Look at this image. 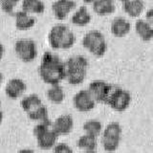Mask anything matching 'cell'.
<instances>
[{"instance_id": "1", "label": "cell", "mask_w": 153, "mask_h": 153, "mask_svg": "<svg viewBox=\"0 0 153 153\" xmlns=\"http://www.w3.org/2000/svg\"><path fill=\"white\" fill-rule=\"evenodd\" d=\"M38 73L45 83L49 85L59 84L65 79V62L54 53L45 52L42 56Z\"/></svg>"}, {"instance_id": "2", "label": "cell", "mask_w": 153, "mask_h": 153, "mask_svg": "<svg viewBox=\"0 0 153 153\" xmlns=\"http://www.w3.org/2000/svg\"><path fill=\"white\" fill-rule=\"evenodd\" d=\"M48 41L54 50H68L74 46L76 36L65 24H56L50 30Z\"/></svg>"}, {"instance_id": "3", "label": "cell", "mask_w": 153, "mask_h": 153, "mask_svg": "<svg viewBox=\"0 0 153 153\" xmlns=\"http://www.w3.org/2000/svg\"><path fill=\"white\" fill-rule=\"evenodd\" d=\"M88 60L82 56H74L65 61V79L72 85H79L84 81L87 74Z\"/></svg>"}, {"instance_id": "4", "label": "cell", "mask_w": 153, "mask_h": 153, "mask_svg": "<svg viewBox=\"0 0 153 153\" xmlns=\"http://www.w3.org/2000/svg\"><path fill=\"white\" fill-rule=\"evenodd\" d=\"M33 134L36 139L37 146L43 150L53 149L57 143L59 135L52 128L51 122L37 123L33 129Z\"/></svg>"}, {"instance_id": "5", "label": "cell", "mask_w": 153, "mask_h": 153, "mask_svg": "<svg viewBox=\"0 0 153 153\" xmlns=\"http://www.w3.org/2000/svg\"><path fill=\"white\" fill-rule=\"evenodd\" d=\"M82 46L93 56L100 57L107 51V43L102 32L91 30L82 38Z\"/></svg>"}, {"instance_id": "6", "label": "cell", "mask_w": 153, "mask_h": 153, "mask_svg": "<svg viewBox=\"0 0 153 153\" xmlns=\"http://www.w3.org/2000/svg\"><path fill=\"white\" fill-rule=\"evenodd\" d=\"M14 52L18 59L23 62H32L37 56V48L36 42L29 38H21L14 44Z\"/></svg>"}, {"instance_id": "7", "label": "cell", "mask_w": 153, "mask_h": 153, "mask_svg": "<svg viewBox=\"0 0 153 153\" xmlns=\"http://www.w3.org/2000/svg\"><path fill=\"white\" fill-rule=\"evenodd\" d=\"M115 88L114 85L107 83L104 80H93L88 86V91L97 102H103L106 104L108 100L111 96L113 90Z\"/></svg>"}, {"instance_id": "8", "label": "cell", "mask_w": 153, "mask_h": 153, "mask_svg": "<svg viewBox=\"0 0 153 153\" xmlns=\"http://www.w3.org/2000/svg\"><path fill=\"white\" fill-rule=\"evenodd\" d=\"M130 102H131L130 93L123 88L115 86V88L106 104H108L115 111L123 112L129 107Z\"/></svg>"}, {"instance_id": "9", "label": "cell", "mask_w": 153, "mask_h": 153, "mask_svg": "<svg viewBox=\"0 0 153 153\" xmlns=\"http://www.w3.org/2000/svg\"><path fill=\"white\" fill-rule=\"evenodd\" d=\"M73 103L75 108L81 113L89 112L93 110L96 106L97 102L94 100L92 95L87 89L79 91L73 98Z\"/></svg>"}, {"instance_id": "10", "label": "cell", "mask_w": 153, "mask_h": 153, "mask_svg": "<svg viewBox=\"0 0 153 153\" xmlns=\"http://www.w3.org/2000/svg\"><path fill=\"white\" fill-rule=\"evenodd\" d=\"M52 128L59 136H65L72 132L74 128L73 117L69 114L60 115L52 123Z\"/></svg>"}, {"instance_id": "11", "label": "cell", "mask_w": 153, "mask_h": 153, "mask_svg": "<svg viewBox=\"0 0 153 153\" xmlns=\"http://www.w3.org/2000/svg\"><path fill=\"white\" fill-rule=\"evenodd\" d=\"M76 6L74 0H56L52 5V11L57 20H64Z\"/></svg>"}, {"instance_id": "12", "label": "cell", "mask_w": 153, "mask_h": 153, "mask_svg": "<svg viewBox=\"0 0 153 153\" xmlns=\"http://www.w3.org/2000/svg\"><path fill=\"white\" fill-rule=\"evenodd\" d=\"M27 85L21 79L14 78L10 79L5 86V94L11 100H17L26 92Z\"/></svg>"}, {"instance_id": "13", "label": "cell", "mask_w": 153, "mask_h": 153, "mask_svg": "<svg viewBox=\"0 0 153 153\" xmlns=\"http://www.w3.org/2000/svg\"><path fill=\"white\" fill-rule=\"evenodd\" d=\"M131 30V24L127 19L123 17H116L111 22L110 31L115 37H124Z\"/></svg>"}, {"instance_id": "14", "label": "cell", "mask_w": 153, "mask_h": 153, "mask_svg": "<svg viewBox=\"0 0 153 153\" xmlns=\"http://www.w3.org/2000/svg\"><path fill=\"white\" fill-rule=\"evenodd\" d=\"M16 27L17 30L27 31L33 28L36 24V18L24 11H19L16 13Z\"/></svg>"}, {"instance_id": "15", "label": "cell", "mask_w": 153, "mask_h": 153, "mask_svg": "<svg viewBox=\"0 0 153 153\" xmlns=\"http://www.w3.org/2000/svg\"><path fill=\"white\" fill-rule=\"evenodd\" d=\"M123 11L132 18L139 17L145 10V3L143 0H127L123 3Z\"/></svg>"}, {"instance_id": "16", "label": "cell", "mask_w": 153, "mask_h": 153, "mask_svg": "<svg viewBox=\"0 0 153 153\" xmlns=\"http://www.w3.org/2000/svg\"><path fill=\"white\" fill-rule=\"evenodd\" d=\"M92 8L98 16L112 14L116 10L114 0H96L92 4Z\"/></svg>"}, {"instance_id": "17", "label": "cell", "mask_w": 153, "mask_h": 153, "mask_svg": "<svg viewBox=\"0 0 153 153\" xmlns=\"http://www.w3.org/2000/svg\"><path fill=\"white\" fill-rule=\"evenodd\" d=\"M92 16L85 6L79 7L76 11L74 13V14L71 17V22L74 24L75 26L79 27H84L91 22Z\"/></svg>"}, {"instance_id": "18", "label": "cell", "mask_w": 153, "mask_h": 153, "mask_svg": "<svg viewBox=\"0 0 153 153\" xmlns=\"http://www.w3.org/2000/svg\"><path fill=\"white\" fill-rule=\"evenodd\" d=\"M135 32L143 41H149L153 38V28L146 19H138L136 21Z\"/></svg>"}, {"instance_id": "19", "label": "cell", "mask_w": 153, "mask_h": 153, "mask_svg": "<svg viewBox=\"0 0 153 153\" xmlns=\"http://www.w3.org/2000/svg\"><path fill=\"white\" fill-rule=\"evenodd\" d=\"M21 108L26 114H29L30 112L33 111L37 107L42 105V100L39 98V96L36 94H30L28 96L23 97V99L20 102Z\"/></svg>"}, {"instance_id": "20", "label": "cell", "mask_w": 153, "mask_h": 153, "mask_svg": "<svg viewBox=\"0 0 153 153\" xmlns=\"http://www.w3.org/2000/svg\"><path fill=\"white\" fill-rule=\"evenodd\" d=\"M46 96L52 103L60 104L63 102L65 99V92L59 84H55L50 85V88L47 90Z\"/></svg>"}, {"instance_id": "21", "label": "cell", "mask_w": 153, "mask_h": 153, "mask_svg": "<svg viewBox=\"0 0 153 153\" xmlns=\"http://www.w3.org/2000/svg\"><path fill=\"white\" fill-rule=\"evenodd\" d=\"M22 11L28 13H42L45 11V5L42 0H22Z\"/></svg>"}, {"instance_id": "22", "label": "cell", "mask_w": 153, "mask_h": 153, "mask_svg": "<svg viewBox=\"0 0 153 153\" xmlns=\"http://www.w3.org/2000/svg\"><path fill=\"white\" fill-rule=\"evenodd\" d=\"M76 146L82 151L85 150H96L98 146L97 138L94 136L88 135V134H83L81 135L78 141H76Z\"/></svg>"}, {"instance_id": "23", "label": "cell", "mask_w": 153, "mask_h": 153, "mask_svg": "<svg viewBox=\"0 0 153 153\" xmlns=\"http://www.w3.org/2000/svg\"><path fill=\"white\" fill-rule=\"evenodd\" d=\"M82 128L84 134H88V135L94 136L96 138L102 135L103 130L102 123L98 121V120H89V121H86L83 123Z\"/></svg>"}, {"instance_id": "24", "label": "cell", "mask_w": 153, "mask_h": 153, "mask_svg": "<svg viewBox=\"0 0 153 153\" xmlns=\"http://www.w3.org/2000/svg\"><path fill=\"white\" fill-rule=\"evenodd\" d=\"M28 118L33 122L36 123H45L50 122L49 119V111H48L47 107L45 105H40L39 107H37L33 111L27 114Z\"/></svg>"}, {"instance_id": "25", "label": "cell", "mask_w": 153, "mask_h": 153, "mask_svg": "<svg viewBox=\"0 0 153 153\" xmlns=\"http://www.w3.org/2000/svg\"><path fill=\"white\" fill-rule=\"evenodd\" d=\"M121 136H122V127L119 123H115V122L107 124L102 133V137L121 139Z\"/></svg>"}, {"instance_id": "26", "label": "cell", "mask_w": 153, "mask_h": 153, "mask_svg": "<svg viewBox=\"0 0 153 153\" xmlns=\"http://www.w3.org/2000/svg\"><path fill=\"white\" fill-rule=\"evenodd\" d=\"M120 143H121V139L102 137V146L106 152L116 151L120 146Z\"/></svg>"}, {"instance_id": "27", "label": "cell", "mask_w": 153, "mask_h": 153, "mask_svg": "<svg viewBox=\"0 0 153 153\" xmlns=\"http://www.w3.org/2000/svg\"><path fill=\"white\" fill-rule=\"evenodd\" d=\"M20 0H0V6L4 13L13 14V10Z\"/></svg>"}, {"instance_id": "28", "label": "cell", "mask_w": 153, "mask_h": 153, "mask_svg": "<svg viewBox=\"0 0 153 153\" xmlns=\"http://www.w3.org/2000/svg\"><path fill=\"white\" fill-rule=\"evenodd\" d=\"M52 153H74L72 147L65 143H59L53 147Z\"/></svg>"}, {"instance_id": "29", "label": "cell", "mask_w": 153, "mask_h": 153, "mask_svg": "<svg viewBox=\"0 0 153 153\" xmlns=\"http://www.w3.org/2000/svg\"><path fill=\"white\" fill-rule=\"evenodd\" d=\"M145 19L147 21V23L153 28V9H150L149 11L146 12Z\"/></svg>"}, {"instance_id": "30", "label": "cell", "mask_w": 153, "mask_h": 153, "mask_svg": "<svg viewBox=\"0 0 153 153\" xmlns=\"http://www.w3.org/2000/svg\"><path fill=\"white\" fill-rule=\"evenodd\" d=\"M17 153H35V151L31 149V148H22Z\"/></svg>"}, {"instance_id": "31", "label": "cell", "mask_w": 153, "mask_h": 153, "mask_svg": "<svg viewBox=\"0 0 153 153\" xmlns=\"http://www.w3.org/2000/svg\"><path fill=\"white\" fill-rule=\"evenodd\" d=\"M4 53H5V49H4V46L0 43V60L2 59V57L4 56Z\"/></svg>"}, {"instance_id": "32", "label": "cell", "mask_w": 153, "mask_h": 153, "mask_svg": "<svg viewBox=\"0 0 153 153\" xmlns=\"http://www.w3.org/2000/svg\"><path fill=\"white\" fill-rule=\"evenodd\" d=\"M3 120H4V113H3L2 110L0 109V126H1V124H2Z\"/></svg>"}, {"instance_id": "33", "label": "cell", "mask_w": 153, "mask_h": 153, "mask_svg": "<svg viewBox=\"0 0 153 153\" xmlns=\"http://www.w3.org/2000/svg\"><path fill=\"white\" fill-rule=\"evenodd\" d=\"M3 81H4V76H3V74L1 73V72H0V86L2 85Z\"/></svg>"}, {"instance_id": "34", "label": "cell", "mask_w": 153, "mask_h": 153, "mask_svg": "<svg viewBox=\"0 0 153 153\" xmlns=\"http://www.w3.org/2000/svg\"><path fill=\"white\" fill-rule=\"evenodd\" d=\"M80 153H98L96 150H85V151H81Z\"/></svg>"}, {"instance_id": "35", "label": "cell", "mask_w": 153, "mask_h": 153, "mask_svg": "<svg viewBox=\"0 0 153 153\" xmlns=\"http://www.w3.org/2000/svg\"><path fill=\"white\" fill-rule=\"evenodd\" d=\"M96 0H83V2L86 4H93V2H95Z\"/></svg>"}, {"instance_id": "36", "label": "cell", "mask_w": 153, "mask_h": 153, "mask_svg": "<svg viewBox=\"0 0 153 153\" xmlns=\"http://www.w3.org/2000/svg\"><path fill=\"white\" fill-rule=\"evenodd\" d=\"M121 1H122L123 3H124V2H126V1H127V0H121Z\"/></svg>"}, {"instance_id": "37", "label": "cell", "mask_w": 153, "mask_h": 153, "mask_svg": "<svg viewBox=\"0 0 153 153\" xmlns=\"http://www.w3.org/2000/svg\"><path fill=\"white\" fill-rule=\"evenodd\" d=\"M0 107H1V102H0Z\"/></svg>"}]
</instances>
